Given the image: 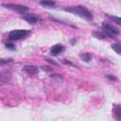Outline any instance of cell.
<instances>
[{
  "label": "cell",
  "instance_id": "obj_1",
  "mask_svg": "<svg viewBox=\"0 0 121 121\" xmlns=\"http://www.w3.org/2000/svg\"><path fill=\"white\" fill-rule=\"evenodd\" d=\"M65 11H68L70 13H73V14H76L87 21H92L93 20V14L92 12L84 6H73V7H67L64 9Z\"/></svg>",
  "mask_w": 121,
  "mask_h": 121
},
{
  "label": "cell",
  "instance_id": "obj_2",
  "mask_svg": "<svg viewBox=\"0 0 121 121\" xmlns=\"http://www.w3.org/2000/svg\"><path fill=\"white\" fill-rule=\"evenodd\" d=\"M29 34H30V30H28V29H14L9 33L8 39L10 42L19 41V40L25 39Z\"/></svg>",
  "mask_w": 121,
  "mask_h": 121
},
{
  "label": "cell",
  "instance_id": "obj_3",
  "mask_svg": "<svg viewBox=\"0 0 121 121\" xmlns=\"http://www.w3.org/2000/svg\"><path fill=\"white\" fill-rule=\"evenodd\" d=\"M101 27H102V32H104V34L108 38L114 39L119 34V30L115 26H112L110 24H107L105 22L102 24V26Z\"/></svg>",
  "mask_w": 121,
  "mask_h": 121
},
{
  "label": "cell",
  "instance_id": "obj_4",
  "mask_svg": "<svg viewBox=\"0 0 121 121\" xmlns=\"http://www.w3.org/2000/svg\"><path fill=\"white\" fill-rule=\"evenodd\" d=\"M3 7L9 9H12V10H15L21 14H25L27 10H28V8L26 6H24V5H19V4H13V3H7V4H2Z\"/></svg>",
  "mask_w": 121,
  "mask_h": 121
},
{
  "label": "cell",
  "instance_id": "obj_5",
  "mask_svg": "<svg viewBox=\"0 0 121 121\" xmlns=\"http://www.w3.org/2000/svg\"><path fill=\"white\" fill-rule=\"evenodd\" d=\"M24 20L31 25H34V24H37L38 22H40L41 18L39 16H36L35 14H26L24 16Z\"/></svg>",
  "mask_w": 121,
  "mask_h": 121
},
{
  "label": "cell",
  "instance_id": "obj_6",
  "mask_svg": "<svg viewBox=\"0 0 121 121\" xmlns=\"http://www.w3.org/2000/svg\"><path fill=\"white\" fill-rule=\"evenodd\" d=\"M64 50V46L62 44H55L50 49V54L52 56H58L60 53H61Z\"/></svg>",
  "mask_w": 121,
  "mask_h": 121
},
{
  "label": "cell",
  "instance_id": "obj_7",
  "mask_svg": "<svg viewBox=\"0 0 121 121\" xmlns=\"http://www.w3.org/2000/svg\"><path fill=\"white\" fill-rule=\"evenodd\" d=\"M24 71H25L26 74H28V75H30V76H33V75H36V74H37L38 68H37L36 66H34V65H26V66L24 67Z\"/></svg>",
  "mask_w": 121,
  "mask_h": 121
},
{
  "label": "cell",
  "instance_id": "obj_8",
  "mask_svg": "<svg viewBox=\"0 0 121 121\" xmlns=\"http://www.w3.org/2000/svg\"><path fill=\"white\" fill-rule=\"evenodd\" d=\"M112 112H113V115L115 116L116 119L121 120V105L114 104L113 108H112Z\"/></svg>",
  "mask_w": 121,
  "mask_h": 121
},
{
  "label": "cell",
  "instance_id": "obj_9",
  "mask_svg": "<svg viewBox=\"0 0 121 121\" xmlns=\"http://www.w3.org/2000/svg\"><path fill=\"white\" fill-rule=\"evenodd\" d=\"M9 78H10V74L9 73H8V72H2L1 73V83L2 84L8 83Z\"/></svg>",
  "mask_w": 121,
  "mask_h": 121
},
{
  "label": "cell",
  "instance_id": "obj_10",
  "mask_svg": "<svg viewBox=\"0 0 121 121\" xmlns=\"http://www.w3.org/2000/svg\"><path fill=\"white\" fill-rule=\"evenodd\" d=\"M40 4L43 7H45V8H49V9L54 8L56 6V3L53 2V1H41Z\"/></svg>",
  "mask_w": 121,
  "mask_h": 121
},
{
  "label": "cell",
  "instance_id": "obj_11",
  "mask_svg": "<svg viewBox=\"0 0 121 121\" xmlns=\"http://www.w3.org/2000/svg\"><path fill=\"white\" fill-rule=\"evenodd\" d=\"M93 34H94V36H95V38H97V39H99V40H105V39L108 38V37L104 34V32H102V31H95Z\"/></svg>",
  "mask_w": 121,
  "mask_h": 121
},
{
  "label": "cell",
  "instance_id": "obj_12",
  "mask_svg": "<svg viewBox=\"0 0 121 121\" xmlns=\"http://www.w3.org/2000/svg\"><path fill=\"white\" fill-rule=\"evenodd\" d=\"M80 59L82 60H84V61H86V62H88V61H90L91 60V59H92V55L90 54V53H83V54H80Z\"/></svg>",
  "mask_w": 121,
  "mask_h": 121
},
{
  "label": "cell",
  "instance_id": "obj_13",
  "mask_svg": "<svg viewBox=\"0 0 121 121\" xmlns=\"http://www.w3.org/2000/svg\"><path fill=\"white\" fill-rule=\"evenodd\" d=\"M112 48L117 53V54H121V43H116L112 44Z\"/></svg>",
  "mask_w": 121,
  "mask_h": 121
},
{
  "label": "cell",
  "instance_id": "obj_14",
  "mask_svg": "<svg viewBox=\"0 0 121 121\" xmlns=\"http://www.w3.org/2000/svg\"><path fill=\"white\" fill-rule=\"evenodd\" d=\"M108 17H109L111 20L114 21L116 24L121 25V17H117V16H112V15H108Z\"/></svg>",
  "mask_w": 121,
  "mask_h": 121
},
{
  "label": "cell",
  "instance_id": "obj_15",
  "mask_svg": "<svg viewBox=\"0 0 121 121\" xmlns=\"http://www.w3.org/2000/svg\"><path fill=\"white\" fill-rule=\"evenodd\" d=\"M6 47L7 48H9V49H15V46L13 45V43H6Z\"/></svg>",
  "mask_w": 121,
  "mask_h": 121
},
{
  "label": "cell",
  "instance_id": "obj_16",
  "mask_svg": "<svg viewBox=\"0 0 121 121\" xmlns=\"http://www.w3.org/2000/svg\"><path fill=\"white\" fill-rule=\"evenodd\" d=\"M11 60H12L11 59H8V60H4V59H2L0 62H1V65H3L4 63H6V62H10Z\"/></svg>",
  "mask_w": 121,
  "mask_h": 121
},
{
  "label": "cell",
  "instance_id": "obj_17",
  "mask_svg": "<svg viewBox=\"0 0 121 121\" xmlns=\"http://www.w3.org/2000/svg\"><path fill=\"white\" fill-rule=\"evenodd\" d=\"M107 78H111V79H112V80H115V79H116L115 77H112V75H107Z\"/></svg>",
  "mask_w": 121,
  "mask_h": 121
}]
</instances>
